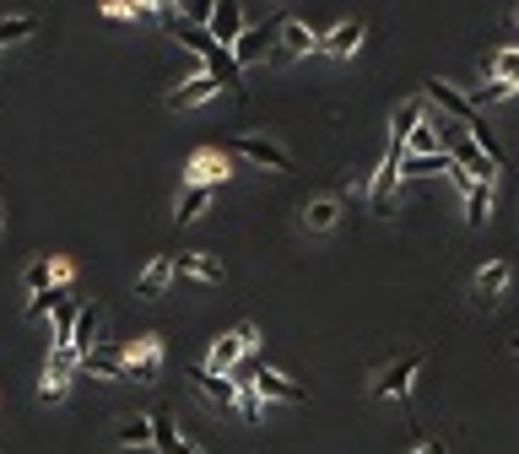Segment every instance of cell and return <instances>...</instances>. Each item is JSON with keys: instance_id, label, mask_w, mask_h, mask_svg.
Listing matches in <instances>:
<instances>
[{"instance_id": "obj_5", "label": "cell", "mask_w": 519, "mask_h": 454, "mask_svg": "<svg viewBox=\"0 0 519 454\" xmlns=\"http://www.w3.org/2000/svg\"><path fill=\"white\" fill-rule=\"evenodd\" d=\"M233 152L249 157V163L265 168V173H292V152H287L282 141H271V136H238Z\"/></svg>"}, {"instance_id": "obj_11", "label": "cell", "mask_w": 519, "mask_h": 454, "mask_svg": "<svg viewBox=\"0 0 519 454\" xmlns=\"http://www.w3.org/2000/svg\"><path fill=\"white\" fill-rule=\"evenodd\" d=\"M217 92H222V82L201 71V76H190V82H179V87L168 92V109H201V103H211Z\"/></svg>"}, {"instance_id": "obj_14", "label": "cell", "mask_w": 519, "mask_h": 454, "mask_svg": "<svg viewBox=\"0 0 519 454\" xmlns=\"http://www.w3.org/2000/svg\"><path fill=\"white\" fill-rule=\"evenodd\" d=\"M98 330H103V309L92 303V309L76 314V330H71V352H76V363H82L92 346H103V341H98Z\"/></svg>"}, {"instance_id": "obj_19", "label": "cell", "mask_w": 519, "mask_h": 454, "mask_svg": "<svg viewBox=\"0 0 519 454\" xmlns=\"http://www.w3.org/2000/svg\"><path fill=\"white\" fill-rule=\"evenodd\" d=\"M422 119H428V109H422V98H411V103H401V109H395V125H390V146H395V152H406L411 130H417Z\"/></svg>"}, {"instance_id": "obj_35", "label": "cell", "mask_w": 519, "mask_h": 454, "mask_svg": "<svg viewBox=\"0 0 519 454\" xmlns=\"http://www.w3.org/2000/svg\"><path fill=\"white\" fill-rule=\"evenodd\" d=\"M168 454H206V449H201V444H190V438H179V444H173Z\"/></svg>"}, {"instance_id": "obj_37", "label": "cell", "mask_w": 519, "mask_h": 454, "mask_svg": "<svg viewBox=\"0 0 519 454\" xmlns=\"http://www.w3.org/2000/svg\"><path fill=\"white\" fill-rule=\"evenodd\" d=\"M514 352H519V336H514Z\"/></svg>"}, {"instance_id": "obj_21", "label": "cell", "mask_w": 519, "mask_h": 454, "mask_svg": "<svg viewBox=\"0 0 519 454\" xmlns=\"http://www.w3.org/2000/svg\"><path fill=\"white\" fill-rule=\"evenodd\" d=\"M173 276H190V282H222V265L211 255H179V260H173Z\"/></svg>"}, {"instance_id": "obj_2", "label": "cell", "mask_w": 519, "mask_h": 454, "mask_svg": "<svg viewBox=\"0 0 519 454\" xmlns=\"http://www.w3.org/2000/svg\"><path fill=\"white\" fill-rule=\"evenodd\" d=\"M119 363H125V379H136V384H157V373H163V336L125 341V346H119Z\"/></svg>"}, {"instance_id": "obj_29", "label": "cell", "mask_w": 519, "mask_h": 454, "mask_svg": "<svg viewBox=\"0 0 519 454\" xmlns=\"http://www.w3.org/2000/svg\"><path fill=\"white\" fill-rule=\"evenodd\" d=\"M514 92H519L514 82H487V87H476V98H471V103H476V109H487V103H509Z\"/></svg>"}, {"instance_id": "obj_12", "label": "cell", "mask_w": 519, "mask_h": 454, "mask_svg": "<svg viewBox=\"0 0 519 454\" xmlns=\"http://www.w3.org/2000/svg\"><path fill=\"white\" fill-rule=\"evenodd\" d=\"M206 33L217 38L222 49H233V38L244 33V11H238V0H217V6H211V17H206Z\"/></svg>"}, {"instance_id": "obj_36", "label": "cell", "mask_w": 519, "mask_h": 454, "mask_svg": "<svg viewBox=\"0 0 519 454\" xmlns=\"http://www.w3.org/2000/svg\"><path fill=\"white\" fill-rule=\"evenodd\" d=\"M411 454H444V444H438V438H422V444L411 449Z\"/></svg>"}, {"instance_id": "obj_3", "label": "cell", "mask_w": 519, "mask_h": 454, "mask_svg": "<svg viewBox=\"0 0 519 454\" xmlns=\"http://www.w3.org/2000/svg\"><path fill=\"white\" fill-rule=\"evenodd\" d=\"M76 352L71 346H49V363H44V384H38V400L44 406H60L65 395H71V379H76Z\"/></svg>"}, {"instance_id": "obj_33", "label": "cell", "mask_w": 519, "mask_h": 454, "mask_svg": "<svg viewBox=\"0 0 519 454\" xmlns=\"http://www.w3.org/2000/svg\"><path fill=\"white\" fill-rule=\"evenodd\" d=\"M146 11H152V17H163L168 28L179 22V6H173V0H146Z\"/></svg>"}, {"instance_id": "obj_23", "label": "cell", "mask_w": 519, "mask_h": 454, "mask_svg": "<svg viewBox=\"0 0 519 454\" xmlns=\"http://www.w3.org/2000/svg\"><path fill=\"white\" fill-rule=\"evenodd\" d=\"M487 217H492V184H471V190H465V222L487 227Z\"/></svg>"}, {"instance_id": "obj_15", "label": "cell", "mask_w": 519, "mask_h": 454, "mask_svg": "<svg viewBox=\"0 0 519 454\" xmlns=\"http://www.w3.org/2000/svg\"><path fill=\"white\" fill-rule=\"evenodd\" d=\"M271 44H276V28H244L233 38V60L238 65H255L260 55H271Z\"/></svg>"}, {"instance_id": "obj_34", "label": "cell", "mask_w": 519, "mask_h": 454, "mask_svg": "<svg viewBox=\"0 0 519 454\" xmlns=\"http://www.w3.org/2000/svg\"><path fill=\"white\" fill-rule=\"evenodd\" d=\"M49 282H55V287H65V282H71V260L49 255Z\"/></svg>"}, {"instance_id": "obj_18", "label": "cell", "mask_w": 519, "mask_h": 454, "mask_svg": "<svg viewBox=\"0 0 519 454\" xmlns=\"http://www.w3.org/2000/svg\"><path fill=\"white\" fill-rule=\"evenodd\" d=\"M76 368L92 373V379H125V363H119V346H92V352H87Z\"/></svg>"}, {"instance_id": "obj_32", "label": "cell", "mask_w": 519, "mask_h": 454, "mask_svg": "<svg viewBox=\"0 0 519 454\" xmlns=\"http://www.w3.org/2000/svg\"><path fill=\"white\" fill-rule=\"evenodd\" d=\"M211 6H217V0H184V22H195V28H206Z\"/></svg>"}, {"instance_id": "obj_17", "label": "cell", "mask_w": 519, "mask_h": 454, "mask_svg": "<svg viewBox=\"0 0 519 454\" xmlns=\"http://www.w3.org/2000/svg\"><path fill=\"white\" fill-rule=\"evenodd\" d=\"M190 384H195V390H201L206 400H217V406H233V400H238V384L228 379V373H211V368H195V373H190Z\"/></svg>"}, {"instance_id": "obj_6", "label": "cell", "mask_w": 519, "mask_h": 454, "mask_svg": "<svg viewBox=\"0 0 519 454\" xmlns=\"http://www.w3.org/2000/svg\"><path fill=\"white\" fill-rule=\"evenodd\" d=\"M417 379H422V357H401V363H390V368L374 373V395L379 400H406Z\"/></svg>"}, {"instance_id": "obj_26", "label": "cell", "mask_w": 519, "mask_h": 454, "mask_svg": "<svg viewBox=\"0 0 519 454\" xmlns=\"http://www.w3.org/2000/svg\"><path fill=\"white\" fill-rule=\"evenodd\" d=\"M492 82H514L519 87V49H498V55H492Z\"/></svg>"}, {"instance_id": "obj_7", "label": "cell", "mask_w": 519, "mask_h": 454, "mask_svg": "<svg viewBox=\"0 0 519 454\" xmlns=\"http://www.w3.org/2000/svg\"><path fill=\"white\" fill-rule=\"evenodd\" d=\"M249 384H255L260 400H282V406H303V400H309L303 384H292L287 373H276V368H265V363L255 368V379H249Z\"/></svg>"}, {"instance_id": "obj_10", "label": "cell", "mask_w": 519, "mask_h": 454, "mask_svg": "<svg viewBox=\"0 0 519 454\" xmlns=\"http://www.w3.org/2000/svg\"><path fill=\"white\" fill-rule=\"evenodd\" d=\"M509 282H514V265H509V260H487L482 271H476V303H482V309H492V303L509 292Z\"/></svg>"}, {"instance_id": "obj_1", "label": "cell", "mask_w": 519, "mask_h": 454, "mask_svg": "<svg viewBox=\"0 0 519 454\" xmlns=\"http://www.w3.org/2000/svg\"><path fill=\"white\" fill-rule=\"evenodd\" d=\"M173 33H179V44L206 65V76H217L222 87H238V82H244V65L233 60V49H222L206 28H195V22H173Z\"/></svg>"}, {"instance_id": "obj_28", "label": "cell", "mask_w": 519, "mask_h": 454, "mask_svg": "<svg viewBox=\"0 0 519 454\" xmlns=\"http://www.w3.org/2000/svg\"><path fill=\"white\" fill-rule=\"evenodd\" d=\"M60 298H65V287L33 292V298H28V319H44V314H55V309H60Z\"/></svg>"}, {"instance_id": "obj_16", "label": "cell", "mask_w": 519, "mask_h": 454, "mask_svg": "<svg viewBox=\"0 0 519 454\" xmlns=\"http://www.w3.org/2000/svg\"><path fill=\"white\" fill-rule=\"evenodd\" d=\"M173 282V255H157V260H146V271L136 276V298H163Z\"/></svg>"}, {"instance_id": "obj_9", "label": "cell", "mask_w": 519, "mask_h": 454, "mask_svg": "<svg viewBox=\"0 0 519 454\" xmlns=\"http://www.w3.org/2000/svg\"><path fill=\"white\" fill-rule=\"evenodd\" d=\"M271 49H276V60H303L309 49H319V33L309 28V22H282Z\"/></svg>"}, {"instance_id": "obj_25", "label": "cell", "mask_w": 519, "mask_h": 454, "mask_svg": "<svg viewBox=\"0 0 519 454\" xmlns=\"http://www.w3.org/2000/svg\"><path fill=\"white\" fill-rule=\"evenodd\" d=\"M33 33H38V17H6V22H0V49L22 44V38H33Z\"/></svg>"}, {"instance_id": "obj_8", "label": "cell", "mask_w": 519, "mask_h": 454, "mask_svg": "<svg viewBox=\"0 0 519 454\" xmlns=\"http://www.w3.org/2000/svg\"><path fill=\"white\" fill-rule=\"evenodd\" d=\"M228 152H217V146H201V152L190 157V163H184V179L190 184H211V190H217V184H228Z\"/></svg>"}, {"instance_id": "obj_24", "label": "cell", "mask_w": 519, "mask_h": 454, "mask_svg": "<svg viewBox=\"0 0 519 454\" xmlns=\"http://www.w3.org/2000/svg\"><path fill=\"white\" fill-rule=\"evenodd\" d=\"M211 195H217L211 184H184V200H179V211H173V217H179V222H195V217L211 206Z\"/></svg>"}, {"instance_id": "obj_30", "label": "cell", "mask_w": 519, "mask_h": 454, "mask_svg": "<svg viewBox=\"0 0 519 454\" xmlns=\"http://www.w3.org/2000/svg\"><path fill=\"white\" fill-rule=\"evenodd\" d=\"M238 411H244V422H260V395H255V384H238V400H233Z\"/></svg>"}, {"instance_id": "obj_27", "label": "cell", "mask_w": 519, "mask_h": 454, "mask_svg": "<svg viewBox=\"0 0 519 454\" xmlns=\"http://www.w3.org/2000/svg\"><path fill=\"white\" fill-rule=\"evenodd\" d=\"M76 314H82V309H76V303H65V298H60V309H55V346H71Z\"/></svg>"}, {"instance_id": "obj_31", "label": "cell", "mask_w": 519, "mask_h": 454, "mask_svg": "<svg viewBox=\"0 0 519 454\" xmlns=\"http://www.w3.org/2000/svg\"><path fill=\"white\" fill-rule=\"evenodd\" d=\"M49 287H55V282H49V255H44V260L28 265V292H49Z\"/></svg>"}, {"instance_id": "obj_13", "label": "cell", "mask_w": 519, "mask_h": 454, "mask_svg": "<svg viewBox=\"0 0 519 454\" xmlns=\"http://www.w3.org/2000/svg\"><path fill=\"white\" fill-rule=\"evenodd\" d=\"M363 38H368V28L352 17V22H336V28L319 38V49H325V55H336V60H346V55H357V49H363Z\"/></svg>"}, {"instance_id": "obj_4", "label": "cell", "mask_w": 519, "mask_h": 454, "mask_svg": "<svg viewBox=\"0 0 519 454\" xmlns=\"http://www.w3.org/2000/svg\"><path fill=\"white\" fill-rule=\"evenodd\" d=\"M401 157L395 146H384V163L374 168V179H368V206H374V217H390L395 206V190H401Z\"/></svg>"}, {"instance_id": "obj_20", "label": "cell", "mask_w": 519, "mask_h": 454, "mask_svg": "<svg viewBox=\"0 0 519 454\" xmlns=\"http://www.w3.org/2000/svg\"><path fill=\"white\" fill-rule=\"evenodd\" d=\"M341 222V200H309V206H303V227H309V233H330V227Z\"/></svg>"}, {"instance_id": "obj_22", "label": "cell", "mask_w": 519, "mask_h": 454, "mask_svg": "<svg viewBox=\"0 0 519 454\" xmlns=\"http://www.w3.org/2000/svg\"><path fill=\"white\" fill-rule=\"evenodd\" d=\"M114 444H125V449H146L152 444V417H125L114 427Z\"/></svg>"}]
</instances>
